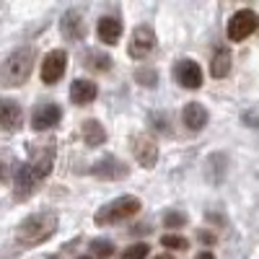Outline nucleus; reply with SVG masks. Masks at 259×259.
Wrapping results in <instances>:
<instances>
[{
    "instance_id": "obj_14",
    "label": "nucleus",
    "mask_w": 259,
    "mask_h": 259,
    "mask_svg": "<svg viewBox=\"0 0 259 259\" xmlns=\"http://www.w3.org/2000/svg\"><path fill=\"white\" fill-rule=\"evenodd\" d=\"M91 171H94L99 179H122V177H127V166H124L122 161L112 158V156L96 161V163L91 166Z\"/></svg>"
},
{
    "instance_id": "obj_17",
    "label": "nucleus",
    "mask_w": 259,
    "mask_h": 259,
    "mask_svg": "<svg viewBox=\"0 0 259 259\" xmlns=\"http://www.w3.org/2000/svg\"><path fill=\"white\" fill-rule=\"evenodd\" d=\"M96 94H99V89H96V83L94 80H75L73 85H70V101L73 104H78V106H83V104H91L94 99H96Z\"/></svg>"
},
{
    "instance_id": "obj_20",
    "label": "nucleus",
    "mask_w": 259,
    "mask_h": 259,
    "mask_svg": "<svg viewBox=\"0 0 259 259\" xmlns=\"http://www.w3.org/2000/svg\"><path fill=\"white\" fill-rule=\"evenodd\" d=\"M228 70H231V55H228V50H218V52L212 55L210 73H212L215 78H226Z\"/></svg>"
},
{
    "instance_id": "obj_23",
    "label": "nucleus",
    "mask_w": 259,
    "mask_h": 259,
    "mask_svg": "<svg viewBox=\"0 0 259 259\" xmlns=\"http://www.w3.org/2000/svg\"><path fill=\"white\" fill-rule=\"evenodd\" d=\"M161 246H166V249H177V251L189 249L187 239H182V236H174V233H166V236H161Z\"/></svg>"
},
{
    "instance_id": "obj_29",
    "label": "nucleus",
    "mask_w": 259,
    "mask_h": 259,
    "mask_svg": "<svg viewBox=\"0 0 259 259\" xmlns=\"http://www.w3.org/2000/svg\"><path fill=\"white\" fill-rule=\"evenodd\" d=\"M200 239L207 241V244H212V236H210V233H200Z\"/></svg>"
},
{
    "instance_id": "obj_13",
    "label": "nucleus",
    "mask_w": 259,
    "mask_h": 259,
    "mask_svg": "<svg viewBox=\"0 0 259 259\" xmlns=\"http://www.w3.org/2000/svg\"><path fill=\"white\" fill-rule=\"evenodd\" d=\"M57 122H60V106L57 104H41L34 109V117H31L34 130H50Z\"/></svg>"
},
{
    "instance_id": "obj_24",
    "label": "nucleus",
    "mask_w": 259,
    "mask_h": 259,
    "mask_svg": "<svg viewBox=\"0 0 259 259\" xmlns=\"http://www.w3.org/2000/svg\"><path fill=\"white\" fill-rule=\"evenodd\" d=\"M184 223H187V215L179 212V210H168V212L163 215V226H166V228H182Z\"/></svg>"
},
{
    "instance_id": "obj_21",
    "label": "nucleus",
    "mask_w": 259,
    "mask_h": 259,
    "mask_svg": "<svg viewBox=\"0 0 259 259\" xmlns=\"http://www.w3.org/2000/svg\"><path fill=\"white\" fill-rule=\"evenodd\" d=\"M135 80L140 85H148V89H156V83H158V73L153 65H140V68L135 70Z\"/></svg>"
},
{
    "instance_id": "obj_11",
    "label": "nucleus",
    "mask_w": 259,
    "mask_h": 259,
    "mask_svg": "<svg viewBox=\"0 0 259 259\" xmlns=\"http://www.w3.org/2000/svg\"><path fill=\"white\" fill-rule=\"evenodd\" d=\"M60 29H62V36L70 39V41H78L85 36V21H83V13L80 11H68L60 21Z\"/></svg>"
},
{
    "instance_id": "obj_1",
    "label": "nucleus",
    "mask_w": 259,
    "mask_h": 259,
    "mask_svg": "<svg viewBox=\"0 0 259 259\" xmlns=\"http://www.w3.org/2000/svg\"><path fill=\"white\" fill-rule=\"evenodd\" d=\"M31 68H34V50L18 47L6 57L3 68H0V83L6 89H16V85L26 83V78L31 75Z\"/></svg>"
},
{
    "instance_id": "obj_32",
    "label": "nucleus",
    "mask_w": 259,
    "mask_h": 259,
    "mask_svg": "<svg viewBox=\"0 0 259 259\" xmlns=\"http://www.w3.org/2000/svg\"><path fill=\"white\" fill-rule=\"evenodd\" d=\"M80 259H89V256H80Z\"/></svg>"
},
{
    "instance_id": "obj_3",
    "label": "nucleus",
    "mask_w": 259,
    "mask_h": 259,
    "mask_svg": "<svg viewBox=\"0 0 259 259\" xmlns=\"http://www.w3.org/2000/svg\"><path fill=\"white\" fill-rule=\"evenodd\" d=\"M140 210V200L138 197H119V200H114V202H109V205H104L96 215H94V221L99 223V226H106V223H119V221H124V218H133V215Z\"/></svg>"
},
{
    "instance_id": "obj_28",
    "label": "nucleus",
    "mask_w": 259,
    "mask_h": 259,
    "mask_svg": "<svg viewBox=\"0 0 259 259\" xmlns=\"http://www.w3.org/2000/svg\"><path fill=\"white\" fill-rule=\"evenodd\" d=\"M244 122H251V127H259V114L246 112V114H244Z\"/></svg>"
},
{
    "instance_id": "obj_10",
    "label": "nucleus",
    "mask_w": 259,
    "mask_h": 259,
    "mask_svg": "<svg viewBox=\"0 0 259 259\" xmlns=\"http://www.w3.org/2000/svg\"><path fill=\"white\" fill-rule=\"evenodd\" d=\"M16 187H13V194H16V200H29L31 194H34V189H36V184H39V179H36V174L24 163L18 168V174H16V182H13Z\"/></svg>"
},
{
    "instance_id": "obj_7",
    "label": "nucleus",
    "mask_w": 259,
    "mask_h": 259,
    "mask_svg": "<svg viewBox=\"0 0 259 259\" xmlns=\"http://www.w3.org/2000/svg\"><path fill=\"white\" fill-rule=\"evenodd\" d=\"M65 68H68V52L65 50L47 52V57L41 60V80H45L47 85L57 83L65 75Z\"/></svg>"
},
{
    "instance_id": "obj_4",
    "label": "nucleus",
    "mask_w": 259,
    "mask_h": 259,
    "mask_svg": "<svg viewBox=\"0 0 259 259\" xmlns=\"http://www.w3.org/2000/svg\"><path fill=\"white\" fill-rule=\"evenodd\" d=\"M256 29H259V16L254 11H249V8H241V11H236L231 16L228 26H226V34H228L231 41H241Z\"/></svg>"
},
{
    "instance_id": "obj_15",
    "label": "nucleus",
    "mask_w": 259,
    "mask_h": 259,
    "mask_svg": "<svg viewBox=\"0 0 259 259\" xmlns=\"http://www.w3.org/2000/svg\"><path fill=\"white\" fill-rule=\"evenodd\" d=\"M182 119H184V124L192 130V133H200V130L207 124V109L202 104H197V101H189L184 106V112H182Z\"/></svg>"
},
{
    "instance_id": "obj_31",
    "label": "nucleus",
    "mask_w": 259,
    "mask_h": 259,
    "mask_svg": "<svg viewBox=\"0 0 259 259\" xmlns=\"http://www.w3.org/2000/svg\"><path fill=\"white\" fill-rule=\"evenodd\" d=\"M156 259H174V256H168V254H161V256H156Z\"/></svg>"
},
{
    "instance_id": "obj_30",
    "label": "nucleus",
    "mask_w": 259,
    "mask_h": 259,
    "mask_svg": "<svg viewBox=\"0 0 259 259\" xmlns=\"http://www.w3.org/2000/svg\"><path fill=\"white\" fill-rule=\"evenodd\" d=\"M197 259H215V256H212V254H210V251H202V254H200V256H197Z\"/></svg>"
},
{
    "instance_id": "obj_12",
    "label": "nucleus",
    "mask_w": 259,
    "mask_h": 259,
    "mask_svg": "<svg viewBox=\"0 0 259 259\" xmlns=\"http://www.w3.org/2000/svg\"><path fill=\"white\" fill-rule=\"evenodd\" d=\"M21 119H24V112L13 99H3L0 101V124H3L6 133H16L21 127Z\"/></svg>"
},
{
    "instance_id": "obj_5",
    "label": "nucleus",
    "mask_w": 259,
    "mask_h": 259,
    "mask_svg": "<svg viewBox=\"0 0 259 259\" xmlns=\"http://www.w3.org/2000/svg\"><path fill=\"white\" fill-rule=\"evenodd\" d=\"M52 161H55V140L47 143H34L31 145V158H29V168L36 174V179H45L52 171Z\"/></svg>"
},
{
    "instance_id": "obj_27",
    "label": "nucleus",
    "mask_w": 259,
    "mask_h": 259,
    "mask_svg": "<svg viewBox=\"0 0 259 259\" xmlns=\"http://www.w3.org/2000/svg\"><path fill=\"white\" fill-rule=\"evenodd\" d=\"M153 122H156V130H158V133H168V119H163L161 114H153Z\"/></svg>"
},
{
    "instance_id": "obj_19",
    "label": "nucleus",
    "mask_w": 259,
    "mask_h": 259,
    "mask_svg": "<svg viewBox=\"0 0 259 259\" xmlns=\"http://www.w3.org/2000/svg\"><path fill=\"white\" fill-rule=\"evenodd\" d=\"M80 130H83V140H85V145H89V148H99V145H104V140H106V130H104V124H99L96 119H85Z\"/></svg>"
},
{
    "instance_id": "obj_16",
    "label": "nucleus",
    "mask_w": 259,
    "mask_h": 259,
    "mask_svg": "<svg viewBox=\"0 0 259 259\" xmlns=\"http://www.w3.org/2000/svg\"><path fill=\"white\" fill-rule=\"evenodd\" d=\"M96 34H99V39L104 41V45H117L119 36H122V24H119V18H114V16L99 18Z\"/></svg>"
},
{
    "instance_id": "obj_8",
    "label": "nucleus",
    "mask_w": 259,
    "mask_h": 259,
    "mask_svg": "<svg viewBox=\"0 0 259 259\" xmlns=\"http://www.w3.org/2000/svg\"><path fill=\"white\" fill-rule=\"evenodd\" d=\"M174 78H177L179 85L192 89V91L202 85V70H200V65L194 60H179L177 68H174Z\"/></svg>"
},
{
    "instance_id": "obj_26",
    "label": "nucleus",
    "mask_w": 259,
    "mask_h": 259,
    "mask_svg": "<svg viewBox=\"0 0 259 259\" xmlns=\"http://www.w3.org/2000/svg\"><path fill=\"white\" fill-rule=\"evenodd\" d=\"M148 251H150V246H148V244H133L130 249H124L122 259H145V256H148Z\"/></svg>"
},
{
    "instance_id": "obj_25",
    "label": "nucleus",
    "mask_w": 259,
    "mask_h": 259,
    "mask_svg": "<svg viewBox=\"0 0 259 259\" xmlns=\"http://www.w3.org/2000/svg\"><path fill=\"white\" fill-rule=\"evenodd\" d=\"M89 65H91L94 70H109V68H112V57L99 55V52H91V55H89Z\"/></svg>"
},
{
    "instance_id": "obj_9",
    "label": "nucleus",
    "mask_w": 259,
    "mask_h": 259,
    "mask_svg": "<svg viewBox=\"0 0 259 259\" xmlns=\"http://www.w3.org/2000/svg\"><path fill=\"white\" fill-rule=\"evenodd\" d=\"M133 156H135V161L140 166L153 168L156 161H158V145L150 138H145V135H135L133 138Z\"/></svg>"
},
{
    "instance_id": "obj_22",
    "label": "nucleus",
    "mask_w": 259,
    "mask_h": 259,
    "mask_svg": "<svg viewBox=\"0 0 259 259\" xmlns=\"http://www.w3.org/2000/svg\"><path fill=\"white\" fill-rule=\"evenodd\" d=\"M91 251L96 256H101V259H109L114 254V244L106 241V239H96V241H91Z\"/></svg>"
},
{
    "instance_id": "obj_2",
    "label": "nucleus",
    "mask_w": 259,
    "mask_h": 259,
    "mask_svg": "<svg viewBox=\"0 0 259 259\" xmlns=\"http://www.w3.org/2000/svg\"><path fill=\"white\" fill-rule=\"evenodd\" d=\"M57 228V215L55 212H34L26 221H21L16 236L24 246H36L41 241H47Z\"/></svg>"
},
{
    "instance_id": "obj_18",
    "label": "nucleus",
    "mask_w": 259,
    "mask_h": 259,
    "mask_svg": "<svg viewBox=\"0 0 259 259\" xmlns=\"http://www.w3.org/2000/svg\"><path fill=\"white\" fill-rule=\"evenodd\" d=\"M205 166H207V168H205L207 179H210L212 184H221L223 177H226V171H228V158H226L223 153H212Z\"/></svg>"
},
{
    "instance_id": "obj_6",
    "label": "nucleus",
    "mask_w": 259,
    "mask_h": 259,
    "mask_svg": "<svg viewBox=\"0 0 259 259\" xmlns=\"http://www.w3.org/2000/svg\"><path fill=\"white\" fill-rule=\"evenodd\" d=\"M153 50H156V31H153V26L140 24V26L133 31V41H130V55H133L135 60H145Z\"/></svg>"
}]
</instances>
